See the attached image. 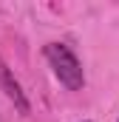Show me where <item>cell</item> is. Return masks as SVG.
Here are the masks:
<instances>
[{
  "label": "cell",
  "instance_id": "obj_1",
  "mask_svg": "<svg viewBox=\"0 0 119 122\" xmlns=\"http://www.w3.org/2000/svg\"><path fill=\"white\" fill-rule=\"evenodd\" d=\"M45 57L51 62L54 74L60 77V82L71 91H79L82 82H85V74H82V65L77 60V54L65 46V43H48L45 46Z\"/></svg>",
  "mask_w": 119,
  "mask_h": 122
},
{
  "label": "cell",
  "instance_id": "obj_2",
  "mask_svg": "<svg viewBox=\"0 0 119 122\" xmlns=\"http://www.w3.org/2000/svg\"><path fill=\"white\" fill-rule=\"evenodd\" d=\"M0 88L6 91V97L17 105V111L20 114H29L31 111V105H29V99L23 97V91H20V82L14 80V74L9 71V65L3 62V57H0Z\"/></svg>",
  "mask_w": 119,
  "mask_h": 122
}]
</instances>
